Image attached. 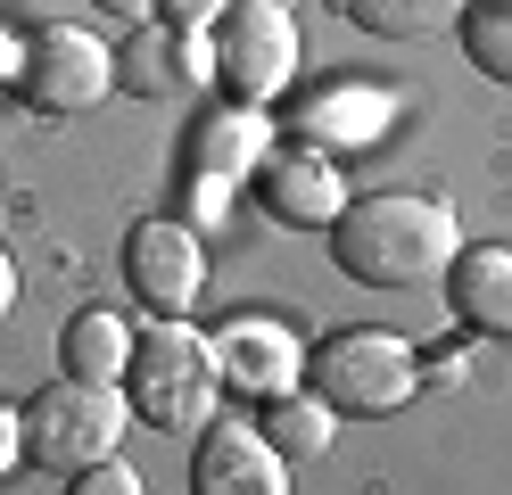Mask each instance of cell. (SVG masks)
Segmentation results:
<instances>
[{
    "mask_svg": "<svg viewBox=\"0 0 512 495\" xmlns=\"http://www.w3.org/2000/svg\"><path fill=\"white\" fill-rule=\"evenodd\" d=\"M331 256L364 289H430L463 256V223H455L446 198L372 190V198H347V215L331 223Z\"/></svg>",
    "mask_w": 512,
    "mask_h": 495,
    "instance_id": "6da1fadb",
    "label": "cell"
},
{
    "mask_svg": "<svg viewBox=\"0 0 512 495\" xmlns=\"http://www.w3.org/2000/svg\"><path fill=\"white\" fill-rule=\"evenodd\" d=\"M215 396H223V363H215V339L199 322H149L133 339V363H124V405L149 429H190L215 421Z\"/></svg>",
    "mask_w": 512,
    "mask_h": 495,
    "instance_id": "7a4b0ae2",
    "label": "cell"
},
{
    "mask_svg": "<svg viewBox=\"0 0 512 495\" xmlns=\"http://www.w3.org/2000/svg\"><path fill=\"white\" fill-rule=\"evenodd\" d=\"M306 372H314V396H323L331 413L389 421V413H405L413 396H422L430 363L413 355V339H397V330H331Z\"/></svg>",
    "mask_w": 512,
    "mask_h": 495,
    "instance_id": "3957f363",
    "label": "cell"
},
{
    "mask_svg": "<svg viewBox=\"0 0 512 495\" xmlns=\"http://www.w3.org/2000/svg\"><path fill=\"white\" fill-rule=\"evenodd\" d=\"M124 388L108 380H50L34 405H25V462L42 471H91V462H116L124 454Z\"/></svg>",
    "mask_w": 512,
    "mask_h": 495,
    "instance_id": "277c9868",
    "label": "cell"
},
{
    "mask_svg": "<svg viewBox=\"0 0 512 495\" xmlns=\"http://www.w3.org/2000/svg\"><path fill=\"white\" fill-rule=\"evenodd\" d=\"M215 83L240 108H265L273 91L298 83V17L290 0H232L215 17Z\"/></svg>",
    "mask_w": 512,
    "mask_h": 495,
    "instance_id": "5b68a950",
    "label": "cell"
},
{
    "mask_svg": "<svg viewBox=\"0 0 512 495\" xmlns=\"http://www.w3.org/2000/svg\"><path fill=\"white\" fill-rule=\"evenodd\" d=\"M17 91L42 116H83V108H100L116 91V50L100 33H83V25H42V33H25Z\"/></svg>",
    "mask_w": 512,
    "mask_h": 495,
    "instance_id": "8992f818",
    "label": "cell"
},
{
    "mask_svg": "<svg viewBox=\"0 0 512 495\" xmlns=\"http://www.w3.org/2000/svg\"><path fill=\"white\" fill-rule=\"evenodd\" d=\"M124 289H133L141 314L182 322L190 306H199V289H207V248H199V231L174 223V215L133 223V231H124Z\"/></svg>",
    "mask_w": 512,
    "mask_h": 495,
    "instance_id": "52a82bcc",
    "label": "cell"
},
{
    "mask_svg": "<svg viewBox=\"0 0 512 495\" xmlns=\"http://www.w3.org/2000/svg\"><path fill=\"white\" fill-rule=\"evenodd\" d=\"M190 495H290V462L256 421H207L190 454Z\"/></svg>",
    "mask_w": 512,
    "mask_h": 495,
    "instance_id": "ba28073f",
    "label": "cell"
},
{
    "mask_svg": "<svg viewBox=\"0 0 512 495\" xmlns=\"http://www.w3.org/2000/svg\"><path fill=\"white\" fill-rule=\"evenodd\" d=\"M116 83L141 91V99H190V91L215 83V42H207V33H190V25L149 17L133 42L116 50Z\"/></svg>",
    "mask_w": 512,
    "mask_h": 495,
    "instance_id": "9c48e42d",
    "label": "cell"
},
{
    "mask_svg": "<svg viewBox=\"0 0 512 495\" xmlns=\"http://www.w3.org/2000/svg\"><path fill=\"white\" fill-rule=\"evenodd\" d=\"M215 363H223V388H248V396H290L306 380V347H298V330L290 322H273V314H240V322H223V339H215Z\"/></svg>",
    "mask_w": 512,
    "mask_h": 495,
    "instance_id": "30bf717a",
    "label": "cell"
},
{
    "mask_svg": "<svg viewBox=\"0 0 512 495\" xmlns=\"http://www.w3.org/2000/svg\"><path fill=\"white\" fill-rule=\"evenodd\" d=\"M256 198L281 215V223H298V231H331L347 215V182H339V165L323 149H281L256 165Z\"/></svg>",
    "mask_w": 512,
    "mask_h": 495,
    "instance_id": "8fae6325",
    "label": "cell"
},
{
    "mask_svg": "<svg viewBox=\"0 0 512 495\" xmlns=\"http://www.w3.org/2000/svg\"><path fill=\"white\" fill-rule=\"evenodd\" d=\"M446 306H455V322L479 330V339H512V240L463 248L446 264Z\"/></svg>",
    "mask_w": 512,
    "mask_h": 495,
    "instance_id": "7c38bea8",
    "label": "cell"
},
{
    "mask_svg": "<svg viewBox=\"0 0 512 495\" xmlns=\"http://www.w3.org/2000/svg\"><path fill=\"white\" fill-rule=\"evenodd\" d=\"M256 165H265V116L256 108H215L199 132H190V174L207 182H256Z\"/></svg>",
    "mask_w": 512,
    "mask_h": 495,
    "instance_id": "4fadbf2b",
    "label": "cell"
},
{
    "mask_svg": "<svg viewBox=\"0 0 512 495\" xmlns=\"http://www.w3.org/2000/svg\"><path fill=\"white\" fill-rule=\"evenodd\" d=\"M133 339H141V330L124 322V314H108V306H83L67 330H58V363H67V380H108V388H124Z\"/></svg>",
    "mask_w": 512,
    "mask_h": 495,
    "instance_id": "5bb4252c",
    "label": "cell"
},
{
    "mask_svg": "<svg viewBox=\"0 0 512 495\" xmlns=\"http://www.w3.org/2000/svg\"><path fill=\"white\" fill-rule=\"evenodd\" d=\"M347 25L372 33V42H430V33H455L471 0H339Z\"/></svg>",
    "mask_w": 512,
    "mask_h": 495,
    "instance_id": "9a60e30c",
    "label": "cell"
},
{
    "mask_svg": "<svg viewBox=\"0 0 512 495\" xmlns=\"http://www.w3.org/2000/svg\"><path fill=\"white\" fill-rule=\"evenodd\" d=\"M256 429H265V438L281 446V462H323V454L339 446V413H331L314 388H290V396H273Z\"/></svg>",
    "mask_w": 512,
    "mask_h": 495,
    "instance_id": "2e32d148",
    "label": "cell"
},
{
    "mask_svg": "<svg viewBox=\"0 0 512 495\" xmlns=\"http://www.w3.org/2000/svg\"><path fill=\"white\" fill-rule=\"evenodd\" d=\"M455 33H463V58L479 66V75L512 83V0H471Z\"/></svg>",
    "mask_w": 512,
    "mask_h": 495,
    "instance_id": "e0dca14e",
    "label": "cell"
},
{
    "mask_svg": "<svg viewBox=\"0 0 512 495\" xmlns=\"http://www.w3.org/2000/svg\"><path fill=\"white\" fill-rule=\"evenodd\" d=\"M380 116H389V108H380L372 91H331V99L314 91L306 108H298V132H306V141H323V132H339V141H364Z\"/></svg>",
    "mask_w": 512,
    "mask_h": 495,
    "instance_id": "ac0fdd59",
    "label": "cell"
},
{
    "mask_svg": "<svg viewBox=\"0 0 512 495\" xmlns=\"http://www.w3.org/2000/svg\"><path fill=\"white\" fill-rule=\"evenodd\" d=\"M67 495H149V487H141L133 462L116 454V462H91V471H75V487H67Z\"/></svg>",
    "mask_w": 512,
    "mask_h": 495,
    "instance_id": "d6986e66",
    "label": "cell"
},
{
    "mask_svg": "<svg viewBox=\"0 0 512 495\" xmlns=\"http://www.w3.org/2000/svg\"><path fill=\"white\" fill-rule=\"evenodd\" d=\"M157 9H166V25H190V33H199V25H215L223 9H232V0H157Z\"/></svg>",
    "mask_w": 512,
    "mask_h": 495,
    "instance_id": "ffe728a7",
    "label": "cell"
},
{
    "mask_svg": "<svg viewBox=\"0 0 512 495\" xmlns=\"http://www.w3.org/2000/svg\"><path fill=\"white\" fill-rule=\"evenodd\" d=\"M17 462H25V413H17V405H0V479H9Z\"/></svg>",
    "mask_w": 512,
    "mask_h": 495,
    "instance_id": "44dd1931",
    "label": "cell"
},
{
    "mask_svg": "<svg viewBox=\"0 0 512 495\" xmlns=\"http://www.w3.org/2000/svg\"><path fill=\"white\" fill-rule=\"evenodd\" d=\"M9 306H17V256L0 248V322H9Z\"/></svg>",
    "mask_w": 512,
    "mask_h": 495,
    "instance_id": "7402d4cb",
    "label": "cell"
},
{
    "mask_svg": "<svg viewBox=\"0 0 512 495\" xmlns=\"http://www.w3.org/2000/svg\"><path fill=\"white\" fill-rule=\"evenodd\" d=\"M17 58H25V42H17V33H0V91L17 83Z\"/></svg>",
    "mask_w": 512,
    "mask_h": 495,
    "instance_id": "603a6c76",
    "label": "cell"
},
{
    "mask_svg": "<svg viewBox=\"0 0 512 495\" xmlns=\"http://www.w3.org/2000/svg\"><path fill=\"white\" fill-rule=\"evenodd\" d=\"M100 9H116V17H124V9H157V0H100Z\"/></svg>",
    "mask_w": 512,
    "mask_h": 495,
    "instance_id": "cb8c5ba5",
    "label": "cell"
}]
</instances>
